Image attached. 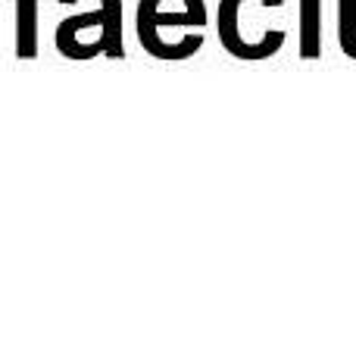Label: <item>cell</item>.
I'll return each instance as SVG.
<instances>
[{
	"label": "cell",
	"instance_id": "6da1fadb",
	"mask_svg": "<svg viewBox=\"0 0 356 344\" xmlns=\"http://www.w3.org/2000/svg\"><path fill=\"white\" fill-rule=\"evenodd\" d=\"M60 3H79V0H60ZM94 10L69 16L56 25V50L69 60H94L110 56L122 60V0H94Z\"/></svg>",
	"mask_w": 356,
	"mask_h": 344
},
{
	"label": "cell",
	"instance_id": "8992f818",
	"mask_svg": "<svg viewBox=\"0 0 356 344\" xmlns=\"http://www.w3.org/2000/svg\"><path fill=\"white\" fill-rule=\"evenodd\" d=\"M338 47L356 60V0H338Z\"/></svg>",
	"mask_w": 356,
	"mask_h": 344
},
{
	"label": "cell",
	"instance_id": "5b68a950",
	"mask_svg": "<svg viewBox=\"0 0 356 344\" xmlns=\"http://www.w3.org/2000/svg\"><path fill=\"white\" fill-rule=\"evenodd\" d=\"M300 56H322V0H300Z\"/></svg>",
	"mask_w": 356,
	"mask_h": 344
},
{
	"label": "cell",
	"instance_id": "7a4b0ae2",
	"mask_svg": "<svg viewBox=\"0 0 356 344\" xmlns=\"http://www.w3.org/2000/svg\"><path fill=\"white\" fill-rule=\"evenodd\" d=\"M207 0H138L135 6V35L138 44L154 60L175 63L172 35H203L207 31Z\"/></svg>",
	"mask_w": 356,
	"mask_h": 344
},
{
	"label": "cell",
	"instance_id": "277c9868",
	"mask_svg": "<svg viewBox=\"0 0 356 344\" xmlns=\"http://www.w3.org/2000/svg\"><path fill=\"white\" fill-rule=\"evenodd\" d=\"M16 3V56L35 60L38 56V3L41 0H13Z\"/></svg>",
	"mask_w": 356,
	"mask_h": 344
},
{
	"label": "cell",
	"instance_id": "3957f363",
	"mask_svg": "<svg viewBox=\"0 0 356 344\" xmlns=\"http://www.w3.org/2000/svg\"><path fill=\"white\" fill-rule=\"evenodd\" d=\"M259 0H219L216 10V29H219V44L225 47V54H232L234 60L244 63H259L269 60L263 47L253 41L250 35V10Z\"/></svg>",
	"mask_w": 356,
	"mask_h": 344
}]
</instances>
